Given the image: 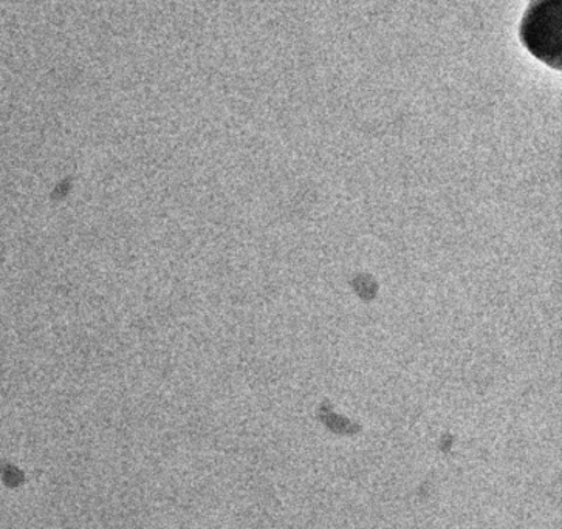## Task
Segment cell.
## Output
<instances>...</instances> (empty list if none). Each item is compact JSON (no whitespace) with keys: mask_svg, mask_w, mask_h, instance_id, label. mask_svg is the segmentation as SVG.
<instances>
[{"mask_svg":"<svg viewBox=\"0 0 562 529\" xmlns=\"http://www.w3.org/2000/svg\"><path fill=\"white\" fill-rule=\"evenodd\" d=\"M562 0H531L520 21V43L541 63L561 70Z\"/></svg>","mask_w":562,"mask_h":529,"instance_id":"cell-1","label":"cell"}]
</instances>
